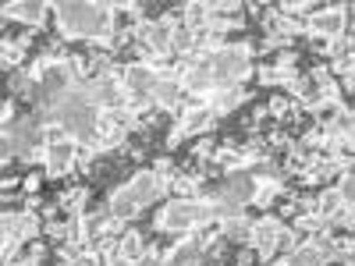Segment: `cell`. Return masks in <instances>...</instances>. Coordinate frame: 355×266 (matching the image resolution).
Returning a JSON list of instances; mask_svg holds the SVG:
<instances>
[{
  "label": "cell",
  "mask_w": 355,
  "mask_h": 266,
  "mask_svg": "<svg viewBox=\"0 0 355 266\" xmlns=\"http://www.w3.org/2000/svg\"><path fill=\"white\" fill-rule=\"evenodd\" d=\"M43 234H46L50 242L64 245V242H68V224H64V220H43Z\"/></svg>",
  "instance_id": "cell-21"
},
{
  "label": "cell",
  "mask_w": 355,
  "mask_h": 266,
  "mask_svg": "<svg viewBox=\"0 0 355 266\" xmlns=\"http://www.w3.org/2000/svg\"><path fill=\"white\" fill-rule=\"evenodd\" d=\"M284 227H288V224H284L277 213H263V217H256V220H252V231H249V245H245V249H252L256 259L270 263L274 256H281L277 245H281Z\"/></svg>",
  "instance_id": "cell-8"
},
{
  "label": "cell",
  "mask_w": 355,
  "mask_h": 266,
  "mask_svg": "<svg viewBox=\"0 0 355 266\" xmlns=\"http://www.w3.org/2000/svg\"><path fill=\"white\" fill-rule=\"evenodd\" d=\"M217 231H220V238L231 242V245H249V231H252V217L249 213H239V217H224L217 220Z\"/></svg>",
  "instance_id": "cell-15"
},
{
  "label": "cell",
  "mask_w": 355,
  "mask_h": 266,
  "mask_svg": "<svg viewBox=\"0 0 355 266\" xmlns=\"http://www.w3.org/2000/svg\"><path fill=\"white\" fill-rule=\"evenodd\" d=\"M103 266H135V263H128V259H117V256H110V259H103Z\"/></svg>",
  "instance_id": "cell-25"
},
{
  "label": "cell",
  "mask_w": 355,
  "mask_h": 266,
  "mask_svg": "<svg viewBox=\"0 0 355 266\" xmlns=\"http://www.w3.org/2000/svg\"><path fill=\"white\" fill-rule=\"evenodd\" d=\"M252 57H256L252 39L224 43L217 53H210V57H206V64H210L214 89H220V85H245V82L252 78V71H256Z\"/></svg>",
  "instance_id": "cell-4"
},
{
  "label": "cell",
  "mask_w": 355,
  "mask_h": 266,
  "mask_svg": "<svg viewBox=\"0 0 355 266\" xmlns=\"http://www.w3.org/2000/svg\"><path fill=\"white\" fill-rule=\"evenodd\" d=\"M249 195H252L249 174H224L220 181H214V185L202 188V199L210 202V210H214L217 220L249 213Z\"/></svg>",
  "instance_id": "cell-5"
},
{
  "label": "cell",
  "mask_w": 355,
  "mask_h": 266,
  "mask_svg": "<svg viewBox=\"0 0 355 266\" xmlns=\"http://www.w3.org/2000/svg\"><path fill=\"white\" fill-rule=\"evenodd\" d=\"M142 252H146V234H142V231L125 227L121 234H117V242H114V256H117V259H128V263H135Z\"/></svg>",
  "instance_id": "cell-17"
},
{
  "label": "cell",
  "mask_w": 355,
  "mask_h": 266,
  "mask_svg": "<svg viewBox=\"0 0 355 266\" xmlns=\"http://www.w3.org/2000/svg\"><path fill=\"white\" fill-rule=\"evenodd\" d=\"M78 145L71 139H53L46 142V153H43V177L50 181H61V177L75 174L78 170Z\"/></svg>",
  "instance_id": "cell-9"
},
{
  "label": "cell",
  "mask_w": 355,
  "mask_h": 266,
  "mask_svg": "<svg viewBox=\"0 0 355 266\" xmlns=\"http://www.w3.org/2000/svg\"><path fill=\"white\" fill-rule=\"evenodd\" d=\"M249 100H252V89H245V85H220V89H214V93H206L199 103L214 117H227L239 107H245Z\"/></svg>",
  "instance_id": "cell-10"
},
{
  "label": "cell",
  "mask_w": 355,
  "mask_h": 266,
  "mask_svg": "<svg viewBox=\"0 0 355 266\" xmlns=\"http://www.w3.org/2000/svg\"><path fill=\"white\" fill-rule=\"evenodd\" d=\"M160 199H164V195H160V188H157V177H153L150 167H146V170H135L128 181H121L117 188H110L103 210H107V217L128 224V220L142 217V213L150 210L153 202H160Z\"/></svg>",
  "instance_id": "cell-2"
},
{
  "label": "cell",
  "mask_w": 355,
  "mask_h": 266,
  "mask_svg": "<svg viewBox=\"0 0 355 266\" xmlns=\"http://www.w3.org/2000/svg\"><path fill=\"white\" fill-rule=\"evenodd\" d=\"M0 18L25 25V28H46L50 21V4H36V0H15V4H0Z\"/></svg>",
  "instance_id": "cell-11"
},
{
  "label": "cell",
  "mask_w": 355,
  "mask_h": 266,
  "mask_svg": "<svg viewBox=\"0 0 355 266\" xmlns=\"http://www.w3.org/2000/svg\"><path fill=\"white\" fill-rule=\"evenodd\" d=\"M50 18L61 43H89L93 50L110 53V39L117 21L114 4H50Z\"/></svg>",
  "instance_id": "cell-1"
},
{
  "label": "cell",
  "mask_w": 355,
  "mask_h": 266,
  "mask_svg": "<svg viewBox=\"0 0 355 266\" xmlns=\"http://www.w3.org/2000/svg\"><path fill=\"white\" fill-rule=\"evenodd\" d=\"M18 114H21L18 110V100H4V103H0V128H8Z\"/></svg>",
  "instance_id": "cell-22"
},
{
  "label": "cell",
  "mask_w": 355,
  "mask_h": 266,
  "mask_svg": "<svg viewBox=\"0 0 355 266\" xmlns=\"http://www.w3.org/2000/svg\"><path fill=\"white\" fill-rule=\"evenodd\" d=\"M277 11L284 15V18H295V21H302L309 11H313V4L309 0H284V4H277Z\"/></svg>",
  "instance_id": "cell-20"
},
{
  "label": "cell",
  "mask_w": 355,
  "mask_h": 266,
  "mask_svg": "<svg viewBox=\"0 0 355 266\" xmlns=\"http://www.w3.org/2000/svg\"><path fill=\"white\" fill-rule=\"evenodd\" d=\"M53 206L64 217H82V213H89V188L85 185H71V188H64L61 195L53 199Z\"/></svg>",
  "instance_id": "cell-16"
},
{
  "label": "cell",
  "mask_w": 355,
  "mask_h": 266,
  "mask_svg": "<svg viewBox=\"0 0 355 266\" xmlns=\"http://www.w3.org/2000/svg\"><path fill=\"white\" fill-rule=\"evenodd\" d=\"M249 181H252L249 206H256V210H263V213H270V206H274L277 199H284V195H288L284 177H281V174H256V177H249Z\"/></svg>",
  "instance_id": "cell-12"
},
{
  "label": "cell",
  "mask_w": 355,
  "mask_h": 266,
  "mask_svg": "<svg viewBox=\"0 0 355 266\" xmlns=\"http://www.w3.org/2000/svg\"><path fill=\"white\" fill-rule=\"evenodd\" d=\"M150 107L157 114H178L185 107V93H182V85H178L174 78H157V85L150 89Z\"/></svg>",
  "instance_id": "cell-14"
},
{
  "label": "cell",
  "mask_w": 355,
  "mask_h": 266,
  "mask_svg": "<svg viewBox=\"0 0 355 266\" xmlns=\"http://www.w3.org/2000/svg\"><path fill=\"white\" fill-rule=\"evenodd\" d=\"M217 128V117L206 110L202 103H189L178 110L174 117V128L167 132V142H164V150H174V145H182L185 139H202V135H210Z\"/></svg>",
  "instance_id": "cell-7"
},
{
  "label": "cell",
  "mask_w": 355,
  "mask_h": 266,
  "mask_svg": "<svg viewBox=\"0 0 355 266\" xmlns=\"http://www.w3.org/2000/svg\"><path fill=\"white\" fill-rule=\"evenodd\" d=\"M11 160H15V153H11V145H8V139L0 135V167H8Z\"/></svg>",
  "instance_id": "cell-24"
},
{
  "label": "cell",
  "mask_w": 355,
  "mask_h": 266,
  "mask_svg": "<svg viewBox=\"0 0 355 266\" xmlns=\"http://www.w3.org/2000/svg\"><path fill=\"white\" fill-rule=\"evenodd\" d=\"M18 185H21V192H25V195H36V192H40V185H43V174H25Z\"/></svg>",
  "instance_id": "cell-23"
},
{
  "label": "cell",
  "mask_w": 355,
  "mask_h": 266,
  "mask_svg": "<svg viewBox=\"0 0 355 266\" xmlns=\"http://www.w3.org/2000/svg\"><path fill=\"white\" fill-rule=\"evenodd\" d=\"M202 256V238H199V231L192 234H182V238H171V245L160 252V259L167 266H189Z\"/></svg>",
  "instance_id": "cell-13"
},
{
  "label": "cell",
  "mask_w": 355,
  "mask_h": 266,
  "mask_svg": "<svg viewBox=\"0 0 355 266\" xmlns=\"http://www.w3.org/2000/svg\"><path fill=\"white\" fill-rule=\"evenodd\" d=\"M217 224L210 202H206L202 195L196 199H167L160 210L153 213V231L160 234V238H182V234H192V231H202Z\"/></svg>",
  "instance_id": "cell-3"
},
{
  "label": "cell",
  "mask_w": 355,
  "mask_h": 266,
  "mask_svg": "<svg viewBox=\"0 0 355 266\" xmlns=\"http://www.w3.org/2000/svg\"><path fill=\"white\" fill-rule=\"evenodd\" d=\"M341 33H352V4H323L302 18V36L316 46L338 39Z\"/></svg>",
  "instance_id": "cell-6"
},
{
  "label": "cell",
  "mask_w": 355,
  "mask_h": 266,
  "mask_svg": "<svg viewBox=\"0 0 355 266\" xmlns=\"http://www.w3.org/2000/svg\"><path fill=\"white\" fill-rule=\"evenodd\" d=\"M8 93H11V100H33V75L25 68L8 71Z\"/></svg>",
  "instance_id": "cell-18"
},
{
  "label": "cell",
  "mask_w": 355,
  "mask_h": 266,
  "mask_svg": "<svg viewBox=\"0 0 355 266\" xmlns=\"http://www.w3.org/2000/svg\"><path fill=\"white\" fill-rule=\"evenodd\" d=\"M214 150H217V142L210 135H202V139L192 142V160L199 163V170H206V167L214 163Z\"/></svg>",
  "instance_id": "cell-19"
}]
</instances>
